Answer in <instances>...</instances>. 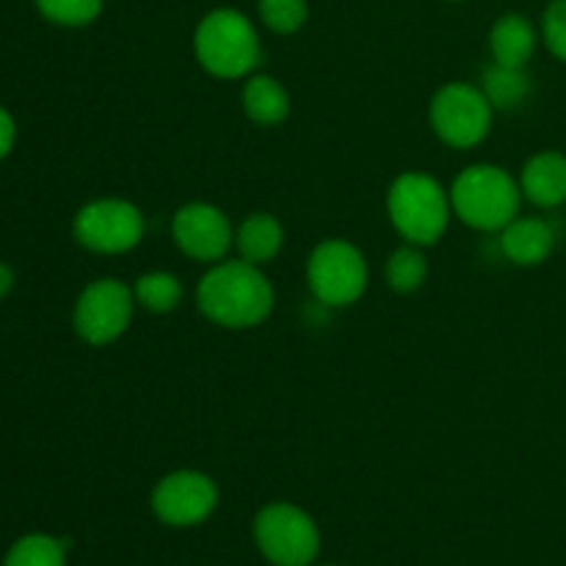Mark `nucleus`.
Here are the masks:
<instances>
[{
    "instance_id": "obj_1",
    "label": "nucleus",
    "mask_w": 566,
    "mask_h": 566,
    "mask_svg": "<svg viewBox=\"0 0 566 566\" xmlns=\"http://www.w3.org/2000/svg\"><path fill=\"white\" fill-rule=\"evenodd\" d=\"M274 285L260 265L247 260H221L197 285V304L205 318L224 329H252L274 310Z\"/></svg>"
},
{
    "instance_id": "obj_2",
    "label": "nucleus",
    "mask_w": 566,
    "mask_h": 566,
    "mask_svg": "<svg viewBox=\"0 0 566 566\" xmlns=\"http://www.w3.org/2000/svg\"><path fill=\"white\" fill-rule=\"evenodd\" d=\"M451 191L426 171H403L387 191V216L398 235L415 247H431L451 224Z\"/></svg>"
},
{
    "instance_id": "obj_3",
    "label": "nucleus",
    "mask_w": 566,
    "mask_h": 566,
    "mask_svg": "<svg viewBox=\"0 0 566 566\" xmlns=\"http://www.w3.org/2000/svg\"><path fill=\"white\" fill-rule=\"evenodd\" d=\"M523 188L503 166L473 164L453 180V213L473 230L501 232L520 216Z\"/></svg>"
},
{
    "instance_id": "obj_4",
    "label": "nucleus",
    "mask_w": 566,
    "mask_h": 566,
    "mask_svg": "<svg viewBox=\"0 0 566 566\" xmlns=\"http://www.w3.org/2000/svg\"><path fill=\"white\" fill-rule=\"evenodd\" d=\"M193 53L208 75L241 81L260 61V36L249 17L235 9H216L202 17L193 33Z\"/></svg>"
},
{
    "instance_id": "obj_5",
    "label": "nucleus",
    "mask_w": 566,
    "mask_h": 566,
    "mask_svg": "<svg viewBox=\"0 0 566 566\" xmlns=\"http://www.w3.org/2000/svg\"><path fill=\"white\" fill-rule=\"evenodd\" d=\"M254 545L271 566H310L321 553V531L296 503L276 501L258 512Z\"/></svg>"
},
{
    "instance_id": "obj_6",
    "label": "nucleus",
    "mask_w": 566,
    "mask_h": 566,
    "mask_svg": "<svg viewBox=\"0 0 566 566\" xmlns=\"http://www.w3.org/2000/svg\"><path fill=\"white\" fill-rule=\"evenodd\" d=\"M495 108L484 88L453 81L437 88L429 105V122L434 136L453 149L479 147L492 130Z\"/></svg>"
},
{
    "instance_id": "obj_7",
    "label": "nucleus",
    "mask_w": 566,
    "mask_h": 566,
    "mask_svg": "<svg viewBox=\"0 0 566 566\" xmlns=\"http://www.w3.org/2000/svg\"><path fill=\"white\" fill-rule=\"evenodd\" d=\"M307 285L326 307H348L368 287V260L343 238H326L307 260Z\"/></svg>"
},
{
    "instance_id": "obj_8",
    "label": "nucleus",
    "mask_w": 566,
    "mask_h": 566,
    "mask_svg": "<svg viewBox=\"0 0 566 566\" xmlns=\"http://www.w3.org/2000/svg\"><path fill=\"white\" fill-rule=\"evenodd\" d=\"M136 307L138 304L130 285H125L116 276H103V280L88 282L81 291L75 313H72V324H75L77 337L83 343L108 346L125 335Z\"/></svg>"
},
{
    "instance_id": "obj_9",
    "label": "nucleus",
    "mask_w": 566,
    "mask_h": 566,
    "mask_svg": "<svg viewBox=\"0 0 566 566\" xmlns=\"http://www.w3.org/2000/svg\"><path fill=\"white\" fill-rule=\"evenodd\" d=\"M72 235L94 254H125L142 243L144 213L127 199H94L75 213Z\"/></svg>"
},
{
    "instance_id": "obj_10",
    "label": "nucleus",
    "mask_w": 566,
    "mask_h": 566,
    "mask_svg": "<svg viewBox=\"0 0 566 566\" xmlns=\"http://www.w3.org/2000/svg\"><path fill=\"white\" fill-rule=\"evenodd\" d=\"M219 506V486L199 470H175L153 490L155 517L171 528H193Z\"/></svg>"
},
{
    "instance_id": "obj_11",
    "label": "nucleus",
    "mask_w": 566,
    "mask_h": 566,
    "mask_svg": "<svg viewBox=\"0 0 566 566\" xmlns=\"http://www.w3.org/2000/svg\"><path fill=\"white\" fill-rule=\"evenodd\" d=\"M171 238L186 258L197 263H221L235 247V230L221 208L210 202H188L171 219Z\"/></svg>"
},
{
    "instance_id": "obj_12",
    "label": "nucleus",
    "mask_w": 566,
    "mask_h": 566,
    "mask_svg": "<svg viewBox=\"0 0 566 566\" xmlns=\"http://www.w3.org/2000/svg\"><path fill=\"white\" fill-rule=\"evenodd\" d=\"M523 197L536 208H558L566 202V155L558 149H542L531 155L520 171Z\"/></svg>"
},
{
    "instance_id": "obj_13",
    "label": "nucleus",
    "mask_w": 566,
    "mask_h": 566,
    "mask_svg": "<svg viewBox=\"0 0 566 566\" xmlns=\"http://www.w3.org/2000/svg\"><path fill=\"white\" fill-rule=\"evenodd\" d=\"M501 249L514 265H539L556 249V232L545 219L517 216L501 230Z\"/></svg>"
},
{
    "instance_id": "obj_14",
    "label": "nucleus",
    "mask_w": 566,
    "mask_h": 566,
    "mask_svg": "<svg viewBox=\"0 0 566 566\" xmlns=\"http://www.w3.org/2000/svg\"><path fill=\"white\" fill-rule=\"evenodd\" d=\"M285 247V227L276 216L271 213H249L235 230V249L238 258L247 263L260 265L276 258Z\"/></svg>"
},
{
    "instance_id": "obj_15",
    "label": "nucleus",
    "mask_w": 566,
    "mask_h": 566,
    "mask_svg": "<svg viewBox=\"0 0 566 566\" xmlns=\"http://www.w3.org/2000/svg\"><path fill=\"white\" fill-rule=\"evenodd\" d=\"M492 61L501 66L525 70L536 50V28L523 14H503L490 31Z\"/></svg>"
},
{
    "instance_id": "obj_16",
    "label": "nucleus",
    "mask_w": 566,
    "mask_h": 566,
    "mask_svg": "<svg viewBox=\"0 0 566 566\" xmlns=\"http://www.w3.org/2000/svg\"><path fill=\"white\" fill-rule=\"evenodd\" d=\"M241 103L249 119L260 127L280 125L291 114V94H287L285 83L271 75H249Z\"/></svg>"
},
{
    "instance_id": "obj_17",
    "label": "nucleus",
    "mask_w": 566,
    "mask_h": 566,
    "mask_svg": "<svg viewBox=\"0 0 566 566\" xmlns=\"http://www.w3.org/2000/svg\"><path fill=\"white\" fill-rule=\"evenodd\" d=\"M486 99L492 103L495 111H514L528 99L531 94V77L525 70L517 66H501L492 61V66H486L484 81H481Z\"/></svg>"
},
{
    "instance_id": "obj_18",
    "label": "nucleus",
    "mask_w": 566,
    "mask_h": 566,
    "mask_svg": "<svg viewBox=\"0 0 566 566\" xmlns=\"http://www.w3.org/2000/svg\"><path fill=\"white\" fill-rule=\"evenodd\" d=\"M133 296L138 307L153 315H166L180 307L182 282L169 271H147L133 282Z\"/></svg>"
},
{
    "instance_id": "obj_19",
    "label": "nucleus",
    "mask_w": 566,
    "mask_h": 566,
    "mask_svg": "<svg viewBox=\"0 0 566 566\" xmlns=\"http://www.w3.org/2000/svg\"><path fill=\"white\" fill-rule=\"evenodd\" d=\"M426 280H429V260H426L423 247L407 243L387 258L385 282L390 291L415 293L423 287Z\"/></svg>"
},
{
    "instance_id": "obj_20",
    "label": "nucleus",
    "mask_w": 566,
    "mask_h": 566,
    "mask_svg": "<svg viewBox=\"0 0 566 566\" xmlns=\"http://www.w3.org/2000/svg\"><path fill=\"white\" fill-rule=\"evenodd\" d=\"M70 542L50 534H28L17 539L6 553L3 566H66Z\"/></svg>"
},
{
    "instance_id": "obj_21",
    "label": "nucleus",
    "mask_w": 566,
    "mask_h": 566,
    "mask_svg": "<svg viewBox=\"0 0 566 566\" xmlns=\"http://www.w3.org/2000/svg\"><path fill=\"white\" fill-rule=\"evenodd\" d=\"M36 6L42 17L66 28L88 25L103 11V0H36Z\"/></svg>"
},
{
    "instance_id": "obj_22",
    "label": "nucleus",
    "mask_w": 566,
    "mask_h": 566,
    "mask_svg": "<svg viewBox=\"0 0 566 566\" xmlns=\"http://www.w3.org/2000/svg\"><path fill=\"white\" fill-rule=\"evenodd\" d=\"M258 11L274 33H296L307 22V0H260Z\"/></svg>"
},
{
    "instance_id": "obj_23",
    "label": "nucleus",
    "mask_w": 566,
    "mask_h": 566,
    "mask_svg": "<svg viewBox=\"0 0 566 566\" xmlns=\"http://www.w3.org/2000/svg\"><path fill=\"white\" fill-rule=\"evenodd\" d=\"M542 39L547 50L566 64V0H553L542 17Z\"/></svg>"
},
{
    "instance_id": "obj_24",
    "label": "nucleus",
    "mask_w": 566,
    "mask_h": 566,
    "mask_svg": "<svg viewBox=\"0 0 566 566\" xmlns=\"http://www.w3.org/2000/svg\"><path fill=\"white\" fill-rule=\"evenodd\" d=\"M14 138H17L14 116H11L6 108H0V160L11 153V147H14Z\"/></svg>"
},
{
    "instance_id": "obj_25",
    "label": "nucleus",
    "mask_w": 566,
    "mask_h": 566,
    "mask_svg": "<svg viewBox=\"0 0 566 566\" xmlns=\"http://www.w3.org/2000/svg\"><path fill=\"white\" fill-rule=\"evenodd\" d=\"M11 287H14V271L6 263H0V298H3Z\"/></svg>"
},
{
    "instance_id": "obj_26",
    "label": "nucleus",
    "mask_w": 566,
    "mask_h": 566,
    "mask_svg": "<svg viewBox=\"0 0 566 566\" xmlns=\"http://www.w3.org/2000/svg\"><path fill=\"white\" fill-rule=\"evenodd\" d=\"M324 566H340V564H324Z\"/></svg>"
}]
</instances>
